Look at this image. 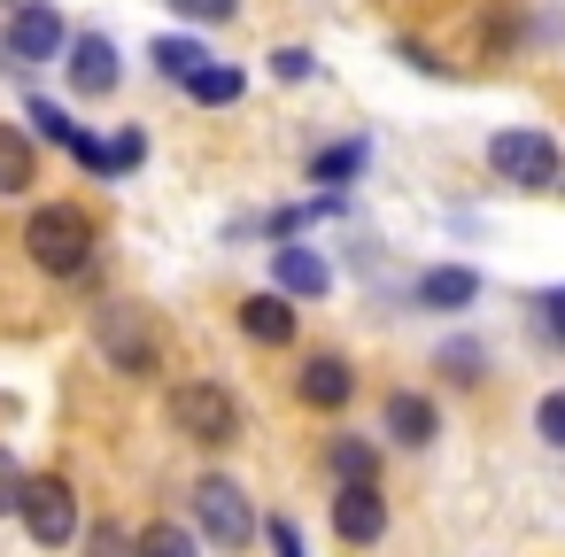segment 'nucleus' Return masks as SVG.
<instances>
[{
    "label": "nucleus",
    "mask_w": 565,
    "mask_h": 557,
    "mask_svg": "<svg viewBox=\"0 0 565 557\" xmlns=\"http://www.w3.org/2000/svg\"><path fill=\"white\" fill-rule=\"evenodd\" d=\"M171 426L202 449H225V441H241V403L217 379H186V387H171Z\"/></svg>",
    "instance_id": "6"
},
{
    "label": "nucleus",
    "mask_w": 565,
    "mask_h": 557,
    "mask_svg": "<svg viewBox=\"0 0 565 557\" xmlns=\"http://www.w3.org/2000/svg\"><path fill=\"white\" fill-rule=\"evenodd\" d=\"M171 17H186V24H233L241 17V0H163Z\"/></svg>",
    "instance_id": "22"
},
{
    "label": "nucleus",
    "mask_w": 565,
    "mask_h": 557,
    "mask_svg": "<svg viewBox=\"0 0 565 557\" xmlns=\"http://www.w3.org/2000/svg\"><path fill=\"white\" fill-rule=\"evenodd\" d=\"M295 395H302L310 410H349V395H356V364H349V356H333V349H318V356H302Z\"/></svg>",
    "instance_id": "11"
},
{
    "label": "nucleus",
    "mask_w": 565,
    "mask_h": 557,
    "mask_svg": "<svg viewBox=\"0 0 565 557\" xmlns=\"http://www.w3.org/2000/svg\"><path fill=\"white\" fill-rule=\"evenodd\" d=\"M132 549H140V557H202L194 526H179V518H148V526L132 534Z\"/></svg>",
    "instance_id": "19"
},
{
    "label": "nucleus",
    "mask_w": 565,
    "mask_h": 557,
    "mask_svg": "<svg viewBox=\"0 0 565 557\" xmlns=\"http://www.w3.org/2000/svg\"><path fill=\"white\" fill-rule=\"evenodd\" d=\"M534 433H542L550 449H565V387H550V395L534 403Z\"/></svg>",
    "instance_id": "24"
},
{
    "label": "nucleus",
    "mask_w": 565,
    "mask_h": 557,
    "mask_svg": "<svg viewBox=\"0 0 565 557\" xmlns=\"http://www.w3.org/2000/svg\"><path fill=\"white\" fill-rule=\"evenodd\" d=\"M71 156H78V163H86L94 179H109V140H94V132H78V140H71Z\"/></svg>",
    "instance_id": "29"
},
{
    "label": "nucleus",
    "mask_w": 565,
    "mask_h": 557,
    "mask_svg": "<svg viewBox=\"0 0 565 557\" xmlns=\"http://www.w3.org/2000/svg\"><path fill=\"white\" fill-rule=\"evenodd\" d=\"M271 279H279V294H287V302H318V294L333 287L326 256H318V248H302V240H279V248H271Z\"/></svg>",
    "instance_id": "12"
},
{
    "label": "nucleus",
    "mask_w": 565,
    "mask_h": 557,
    "mask_svg": "<svg viewBox=\"0 0 565 557\" xmlns=\"http://www.w3.org/2000/svg\"><path fill=\"white\" fill-rule=\"evenodd\" d=\"M364 163H372V148H364V140H341V148H318V156H310V186H349V179H356Z\"/></svg>",
    "instance_id": "18"
},
{
    "label": "nucleus",
    "mask_w": 565,
    "mask_h": 557,
    "mask_svg": "<svg viewBox=\"0 0 565 557\" xmlns=\"http://www.w3.org/2000/svg\"><path fill=\"white\" fill-rule=\"evenodd\" d=\"M24 117H32V125H40V140H55V148H71V140L86 132V125H71V109H63V101H32Z\"/></svg>",
    "instance_id": "21"
},
{
    "label": "nucleus",
    "mask_w": 565,
    "mask_h": 557,
    "mask_svg": "<svg viewBox=\"0 0 565 557\" xmlns=\"http://www.w3.org/2000/svg\"><path fill=\"white\" fill-rule=\"evenodd\" d=\"M264 534H271V549H279V557H302V534H295V518H264Z\"/></svg>",
    "instance_id": "31"
},
{
    "label": "nucleus",
    "mask_w": 565,
    "mask_h": 557,
    "mask_svg": "<svg viewBox=\"0 0 565 557\" xmlns=\"http://www.w3.org/2000/svg\"><path fill=\"white\" fill-rule=\"evenodd\" d=\"M9 9H17V0H0V17H9Z\"/></svg>",
    "instance_id": "32"
},
{
    "label": "nucleus",
    "mask_w": 565,
    "mask_h": 557,
    "mask_svg": "<svg viewBox=\"0 0 565 557\" xmlns=\"http://www.w3.org/2000/svg\"><path fill=\"white\" fill-rule=\"evenodd\" d=\"M148 55H156V63H163V78H171V86H186V78H194V71H202V63H217V55H210V47H202V40H156V47H148Z\"/></svg>",
    "instance_id": "20"
},
{
    "label": "nucleus",
    "mask_w": 565,
    "mask_h": 557,
    "mask_svg": "<svg viewBox=\"0 0 565 557\" xmlns=\"http://www.w3.org/2000/svg\"><path fill=\"white\" fill-rule=\"evenodd\" d=\"M310 71H318V55H310V47H279V55H271V78H287V86H302Z\"/></svg>",
    "instance_id": "27"
},
{
    "label": "nucleus",
    "mask_w": 565,
    "mask_h": 557,
    "mask_svg": "<svg viewBox=\"0 0 565 557\" xmlns=\"http://www.w3.org/2000/svg\"><path fill=\"white\" fill-rule=\"evenodd\" d=\"M534 325H542V341H565V287L534 294Z\"/></svg>",
    "instance_id": "26"
},
{
    "label": "nucleus",
    "mask_w": 565,
    "mask_h": 557,
    "mask_svg": "<svg viewBox=\"0 0 565 557\" xmlns=\"http://www.w3.org/2000/svg\"><path fill=\"white\" fill-rule=\"evenodd\" d=\"M94 341H102V356H109L117 372H132V379H156V372H163V341H156L148 310H132V302L94 310Z\"/></svg>",
    "instance_id": "5"
},
{
    "label": "nucleus",
    "mask_w": 565,
    "mask_h": 557,
    "mask_svg": "<svg viewBox=\"0 0 565 557\" xmlns=\"http://www.w3.org/2000/svg\"><path fill=\"white\" fill-rule=\"evenodd\" d=\"M380 433H387L395 449H434V433H441V410H434V395H418V387H395V395L380 403Z\"/></svg>",
    "instance_id": "10"
},
{
    "label": "nucleus",
    "mask_w": 565,
    "mask_h": 557,
    "mask_svg": "<svg viewBox=\"0 0 565 557\" xmlns=\"http://www.w3.org/2000/svg\"><path fill=\"white\" fill-rule=\"evenodd\" d=\"M17 518H24V534H32L40 549H71V534L86 526V518H78V488H71L63 472H24Z\"/></svg>",
    "instance_id": "7"
},
{
    "label": "nucleus",
    "mask_w": 565,
    "mask_h": 557,
    "mask_svg": "<svg viewBox=\"0 0 565 557\" xmlns=\"http://www.w3.org/2000/svg\"><path fill=\"white\" fill-rule=\"evenodd\" d=\"M480 294V271H465V264H434L426 279H418V302L426 310H465Z\"/></svg>",
    "instance_id": "15"
},
{
    "label": "nucleus",
    "mask_w": 565,
    "mask_h": 557,
    "mask_svg": "<svg viewBox=\"0 0 565 557\" xmlns=\"http://www.w3.org/2000/svg\"><path fill=\"white\" fill-rule=\"evenodd\" d=\"M63 71H71V94H78V101H109V94H117V78H125V55H117V40H109V32H71Z\"/></svg>",
    "instance_id": "8"
},
{
    "label": "nucleus",
    "mask_w": 565,
    "mask_h": 557,
    "mask_svg": "<svg viewBox=\"0 0 565 557\" xmlns=\"http://www.w3.org/2000/svg\"><path fill=\"white\" fill-rule=\"evenodd\" d=\"M449 379H457V387H472V379H480V349H472V341H457V349H449Z\"/></svg>",
    "instance_id": "30"
},
{
    "label": "nucleus",
    "mask_w": 565,
    "mask_h": 557,
    "mask_svg": "<svg viewBox=\"0 0 565 557\" xmlns=\"http://www.w3.org/2000/svg\"><path fill=\"white\" fill-rule=\"evenodd\" d=\"M71 47V24L55 0H17L9 24H0V63H17V71H40V63H63Z\"/></svg>",
    "instance_id": "3"
},
{
    "label": "nucleus",
    "mask_w": 565,
    "mask_h": 557,
    "mask_svg": "<svg viewBox=\"0 0 565 557\" xmlns=\"http://www.w3.org/2000/svg\"><path fill=\"white\" fill-rule=\"evenodd\" d=\"M40 186V148H32V132L24 125H9V117H0V194H32Z\"/></svg>",
    "instance_id": "14"
},
{
    "label": "nucleus",
    "mask_w": 565,
    "mask_h": 557,
    "mask_svg": "<svg viewBox=\"0 0 565 557\" xmlns=\"http://www.w3.org/2000/svg\"><path fill=\"white\" fill-rule=\"evenodd\" d=\"M94 217L78 210V202H40L32 217H24V256L47 271V279H86L94 271Z\"/></svg>",
    "instance_id": "1"
},
{
    "label": "nucleus",
    "mask_w": 565,
    "mask_h": 557,
    "mask_svg": "<svg viewBox=\"0 0 565 557\" xmlns=\"http://www.w3.org/2000/svg\"><path fill=\"white\" fill-rule=\"evenodd\" d=\"M86 557H140V549H132V534L117 518H102V526H86Z\"/></svg>",
    "instance_id": "23"
},
{
    "label": "nucleus",
    "mask_w": 565,
    "mask_h": 557,
    "mask_svg": "<svg viewBox=\"0 0 565 557\" xmlns=\"http://www.w3.org/2000/svg\"><path fill=\"white\" fill-rule=\"evenodd\" d=\"M326 518H333V534H341L349 549H372V542L387 534V495H380V480H333Z\"/></svg>",
    "instance_id": "9"
},
{
    "label": "nucleus",
    "mask_w": 565,
    "mask_h": 557,
    "mask_svg": "<svg viewBox=\"0 0 565 557\" xmlns=\"http://www.w3.org/2000/svg\"><path fill=\"white\" fill-rule=\"evenodd\" d=\"M140 163H148V132L125 125V132L109 140V179H117V171H140Z\"/></svg>",
    "instance_id": "25"
},
{
    "label": "nucleus",
    "mask_w": 565,
    "mask_h": 557,
    "mask_svg": "<svg viewBox=\"0 0 565 557\" xmlns=\"http://www.w3.org/2000/svg\"><path fill=\"white\" fill-rule=\"evenodd\" d=\"M241 333L256 341V349H295V302L271 287V294H248L241 302Z\"/></svg>",
    "instance_id": "13"
},
{
    "label": "nucleus",
    "mask_w": 565,
    "mask_h": 557,
    "mask_svg": "<svg viewBox=\"0 0 565 557\" xmlns=\"http://www.w3.org/2000/svg\"><path fill=\"white\" fill-rule=\"evenodd\" d=\"M186 94H194L202 109H233V101L248 94V71H241V63H202V71L186 78Z\"/></svg>",
    "instance_id": "17"
},
{
    "label": "nucleus",
    "mask_w": 565,
    "mask_h": 557,
    "mask_svg": "<svg viewBox=\"0 0 565 557\" xmlns=\"http://www.w3.org/2000/svg\"><path fill=\"white\" fill-rule=\"evenodd\" d=\"M194 534L217 542V549H248V542H256V503H248V488L225 480V472H202V480H194Z\"/></svg>",
    "instance_id": "4"
},
{
    "label": "nucleus",
    "mask_w": 565,
    "mask_h": 557,
    "mask_svg": "<svg viewBox=\"0 0 565 557\" xmlns=\"http://www.w3.org/2000/svg\"><path fill=\"white\" fill-rule=\"evenodd\" d=\"M17 503H24V464H17L9 449H0V518H9Z\"/></svg>",
    "instance_id": "28"
},
{
    "label": "nucleus",
    "mask_w": 565,
    "mask_h": 557,
    "mask_svg": "<svg viewBox=\"0 0 565 557\" xmlns=\"http://www.w3.org/2000/svg\"><path fill=\"white\" fill-rule=\"evenodd\" d=\"M488 171H495L503 186H519V194H550V186L565 179V148H557L542 125H503V132L488 140Z\"/></svg>",
    "instance_id": "2"
},
{
    "label": "nucleus",
    "mask_w": 565,
    "mask_h": 557,
    "mask_svg": "<svg viewBox=\"0 0 565 557\" xmlns=\"http://www.w3.org/2000/svg\"><path fill=\"white\" fill-rule=\"evenodd\" d=\"M326 472L333 480H380V441L372 433H333L326 441Z\"/></svg>",
    "instance_id": "16"
}]
</instances>
